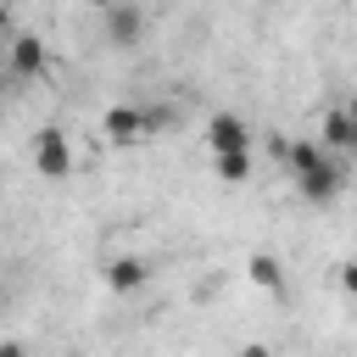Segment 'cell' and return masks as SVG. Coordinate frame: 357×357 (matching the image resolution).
Masks as SVG:
<instances>
[{"instance_id":"1","label":"cell","mask_w":357,"mask_h":357,"mask_svg":"<svg viewBox=\"0 0 357 357\" xmlns=\"http://www.w3.org/2000/svg\"><path fill=\"white\" fill-rule=\"evenodd\" d=\"M284 162H290V178H296V190H301L307 201H335L340 184H346V173H340V162L329 156L324 139H296V145H284Z\"/></svg>"},{"instance_id":"2","label":"cell","mask_w":357,"mask_h":357,"mask_svg":"<svg viewBox=\"0 0 357 357\" xmlns=\"http://www.w3.org/2000/svg\"><path fill=\"white\" fill-rule=\"evenodd\" d=\"M33 167H39V178H50V184H61V178L73 173V151H67V134H61V128H39V134H33Z\"/></svg>"},{"instance_id":"3","label":"cell","mask_w":357,"mask_h":357,"mask_svg":"<svg viewBox=\"0 0 357 357\" xmlns=\"http://www.w3.org/2000/svg\"><path fill=\"white\" fill-rule=\"evenodd\" d=\"M6 61H11V78H45L50 73V56H45V39L39 33H11Z\"/></svg>"},{"instance_id":"4","label":"cell","mask_w":357,"mask_h":357,"mask_svg":"<svg viewBox=\"0 0 357 357\" xmlns=\"http://www.w3.org/2000/svg\"><path fill=\"white\" fill-rule=\"evenodd\" d=\"M106 39H112L117 50H134V45L145 39V11H139L134 0H117V6H106Z\"/></svg>"},{"instance_id":"5","label":"cell","mask_w":357,"mask_h":357,"mask_svg":"<svg viewBox=\"0 0 357 357\" xmlns=\"http://www.w3.org/2000/svg\"><path fill=\"white\" fill-rule=\"evenodd\" d=\"M100 134H106L112 145H139V139H151V128H145V112H139V106H112V112L100 117Z\"/></svg>"},{"instance_id":"6","label":"cell","mask_w":357,"mask_h":357,"mask_svg":"<svg viewBox=\"0 0 357 357\" xmlns=\"http://www.w3.org/2000/svg\"><path fill=\"white\" fill-rule=\"evenodd\" d=\"M206 145H212V151H251V128H245V117L218 112V117L206 123Z\"/></svg>"},{"instance_id":"7","label":"cell","mask_w":357,"mask_h":357,"mask_svg":"<svg viewBox=\"0 0 357 357\" xmlns=\"http://www.w3.org/2000/svg\"><path fill=\"white\" fill-rule=\"evenodd\" d=\"M318 139H324L329 151H340V156H357V117H351L346 106H335V112L324 117V128H318Z\"/></svg>"},{"instance_id":"8","label":"cell","mask_w":357,"mask_h":357,"mask_svg":"<svg viewBox=\"0 0 357 357\" xmlns=\"http://www.w3.org/2000/svg\"><path fill=\"white\" fill-rule=\"evenodd\" d=\"M145 279H151L145 257H117V262L106 268V284H112V290H123V296H128V290H139Z\"/></svg>"},{"instance_id":"9","label":"cell","mask_w":357,"mask_h":357,"mask_svg":"<svg viewBox=\"0 0 357 357\" xmlns=\"http://www.w3.org/2000/svg\"><path fill=\"white\" fill-rule=\"evenodd\" d=\"M245 273H251V284H257V290H284V262H279V257H268V251H257V257L245 262Z\"/></svg>"},{"instance_id":"10","label":"cell","mask_w":357,"mask_h":357,"mask_svg":"<svg viewBox=\"0 0 357 357\" xmlns=\"http://www.w3.org/2000/svg\"><path fill=\"white\" fill-rule=\"evenodd\" d=\"M212 162H218L223 184H245L251 178V151H212Z\"/></svg>"},{"instance_id":"11","label":"cell","mask_w":357,"mask_h":357,"mask_svg":"<svg viewBox=\"0 0 357 357\" xmlns=\"http://www.w3.org/2000/svg\"><path fill=\"white\" fill-rule=\"evenodd\" d=\"M340 290H346V296H357V257L340 268Z\"/></svg>"},{"instance_id":"12","label":"cell","mask_w":357,"mask_h":357,"mask_svg":"<svg viewBox=\"0 0 357 357\" xmlns=\"http://www.w3.org/2000/svg\"><path fill=\"white\" fill-rule=\"evenodd\" d=\"M89 6H95V11H106V6H117V0H89Z\"/></svg>"},{"instance_id":"13","label":"cell","mask_w":357,"mask_h":357,"mask_svg":"<svg viewBox=\"0 0 357 357\" xmlns=\"http://www.w3.org/2000/svg\"><path fill=\"white\" fill-rule=\"evenodd\" d=\"M346 112H351V117H357V95H351V100H346Z\"/></svg>"},{"instance_id":"14","label":"cell","mask_w":357,"mask_h":357,"mask_svg":"<svg viewBox=\"0 0 357 357\" xmlns=\"http://www.w3.org/2000/svg\"><path fill=\"white\" fill-rule=\"evenodd\" d=\"M0 112H6V95H0Z\"/></svg>"}]
</instances>
